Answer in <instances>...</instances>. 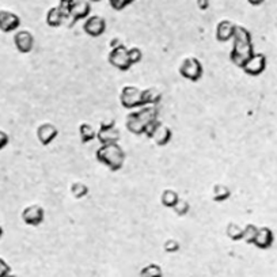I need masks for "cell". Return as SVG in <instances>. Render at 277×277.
Wrapping results in <instances>:
<instances>
[{
  "mask_svg": "<svg viewBox=\"0 0 277 277\" xmlns=\"http://www.w3.org/2000/svg\"><path fill=\"white\" fill-rule=\"evenodd\" d=\"M232 48L230 52V60L234 65L242 68L246 61L253 56L254 46H253L252 33L240 24H236L235 33L232 37Z\"/></svg>",
  "mask_w": 277,
  "mask_h": 277,
  "instance_id": "obj_1",
  "label": "cell"
},
{
  "mask_svg": "<svg viewBox=\"0 0 277 277\" xmlns=\"http://www.w3.org/2000/svg\"><path fill=\"white\" fill-rule=\"evenodd\" d=\"M158 106L147 105L142 106L138 109H134L126 116L125 126L126 129L129 130L130 133L136 134V136H142L146 134V130L151 122H154L158 118Z\"/></svg>",
  "mask_w": 277,
  "mask_h": 277,
  "instance_id": "obj_2",
  "label": "cell"
},
{
  "mask_svg": "<svg viewBox=\"0 0 277 277\" xmlns=\"http://www.w3.org/2000/svg\"><path fill=\"white\" fill-rule=\"evenodd\" d=\"M95 158L101 164L106 166L110 171L121 170L125 163L126 154L118 143L114 144H101L95 152Z\"/></svg>",
  "mask_w": 277,
  "mask_h": 277,
  "instance_id": "obj_3",
  "label": "cell"
},
{
  "mask_svg": "<svg viewBox=\"0 0 277 277\" xmlns=\"http://www.w3.org/2000/svg\"><path fill=\"white\" fill-rule=\"evenodd\" d=\"M179 75L186 80L199 81L204 75V67L197 57H186L179 65Z\"/></svg>",
  "mask_w": 277,
  "mask_h": 277,
  "instance_id": "obj_4",
  "label": "cell"
},
{
  "mask_svg": "<svg viewBox=\"0 0 277 277\" xmlns=\"http://www.w3.org/2000/svg\"><path fill=\"white\" fill-rule=\"evenodd\" d=\"M120 103L122 107L129 110L142 107V90L133 85L124 86L120 93Z\"/></svg>",
  "mask_w": 277,
  "mask_h": 277,
  "instance_id": "obj_5",
  "label": "cell"
},
{
  "mask_svg": "<svg viewBox=\"0 0 277 277\" xmlns=\"http://www.w3.org/2000/svg\"><path fill=\"white\" fill-rule=\"evenodd\" d=\"M107 61L110 63L112 67H114L118 71H129L132 68L129 57H128V48L124 44H120L116 48H112L107 56Z\"/></svg>",
  "mask_w": 277,
  "mask_h": 277,
  "instance_id": "obj_6",
  "label": "cell"
},
{
  "mask_svg": "<svg viewBox=\"0 0 277 277\" xmlns=\"http://www.w3.org/2000/svg\"><path fill=\"white\" fill-rule=\"evenodd\" d=\"M121 132L118 129L113 120L110 121H102L97 130V140L101 144H114L120 142Z\"/></svg>",
  "mask_w": 277,
  "mask_h": 277,
  "instance_id": "obj_7",
  "label": "cell"
},
{
  "mask_svg": "<svg viewBox=\"0 0 277 277\" xmlns=\"http://www.w3.org/2000/svg\"><path fill=\"white\" fill-rule=\"evenodd\" d=\"M22 221L32 227H38L44 223L45 220V209L38 204H32L23 208V211L20 213Z\"/></svg>",
  "mask_w": 277,
  "mask_h": 277,
  "instance_id": "obj_8",
  "label": "cell"
},
{
  "mask_svg": "<svg viewBox=\"0 0 277 277\" xmlns=\"http://www.w3.org/2000/svg\"><path fill=\"white\" fill-rule=\"evenodd\" d=\"M83 32L87 36L93 37V38H98L105 34L106 32V20L103 16L101 15H90L85 19L83 23Z\"/></svg>",
  "mask_w": 277,
  "mask_h": 277,
  "instance_id": "obj_9",
  "label": "cell"
},
{
  "mask_svg": "<svg viewBox=\"0 0 277 277\" xmlns=\"http://www.w3.org/2000/svg\"><path fill=\"white\" fill-rule=\"evenodd\" d=\"M243 72L248 76H258L266 69V56L264 53H253V56L242 67Z\"/></svg>",
  "mask_w": 277,
  "mask_h": 277,
  "instance_id": "obj_10",
  "label": "cell"
},
{
  "mask_svg": "<svg viewBox=\"0 0 277 277\" xmlns=\"http://www.w3.org/2000/svg\"><path fill=\"white\" fill-rule=\"evenodd\" d=\"M14 45L22 54H27L34 49V36L29 30H16L14 34Z\"/></svg>",
  "mask_w": 277,
  "mask_h": 277,
  "instance_id": "obj_11",
  "label": "cell"
},
{
  "mask_svg": "<svg viewBox=\"0 0 277 277\" xmlns=\"http://www.w3.org/2000/svg\"><path fill=\"white\" fill-rule=\"evenodd\" d=\"M20 26V18L18 14L8 10H0V32H16Z\"/></svg>",
  "mask_w": 277,
  "mask_h": 277,
  "instance_id": "obj_12",
  "label": "cell"
},
{
  "mask_svg": "<svg viewBox=\"0 0 277 277\" xmlns=\"http://www.w3.org/2000/svg\"><path fill=\"white\" fill-rule=\"evenodd\" d=\"M59 136V129L52 122H44L37 128V138L42 146H49Z\"/></svg>",
  "mask_w": 277,
  "mask_h": 277,
  "instance_id": "obj_13",
  "label": "cell"
},
{
  "mask_svg": "<svg viewBox=\"0 0 277 277\" xmlns=\"http://www.w3.org/2000/svg\"><path fill=\"white\" fill-rule=\"evenodd\" d=\"M235 27L236 24L234 22H231V20H220L219 23L216 24V41H219V42H228V41H231L232 37H234V33H235Z\"/></svg>",
  "mask_w": 277,
  "mask_h": 277,
  "instance_id": "obj_14",
  "label": "cell"
},
{
  "mask_svg": "<svg viewBox=\"0 0 277 277\" xmlns=\"http://www.w3.org/2000/svg\"><path fill=\"white\" fill-rule=\"evenodd\" d=\"M273 242H274V234L272 230L269 227H258L253 244L261 250H266V248L272 247Z\"/></svg>",
  "mask_w": 277,
  "mask_h": 277,
  "instance_id": "obj_15",
  "label": "cell"
},
{
  "mask_svg": "<svg viewBox=\"0 0 277 277\" xmlns=\"http://www.w3.org/2000/svg\"><path fill=\"white\" fill-rule=\"evenodd\" d=\"M90 12H91V3L90 2H87V0H75L69 18L72 19L73 23V22H77V20L86 19L87 16H90Z\"/></svg>",
  "mask_w": 277,
  "mask_h": 277,
  "instance_id": "obj_16",
  "label": "cell"
},
{
  "mask_svg": "<svg viewBox=\"0 0 277 277\" xmlns=\"http://www.w3.org/2000/svg\"><path fill=\"white\" fill-rule=\"evenodd\" d=\"M151 138L154 140L156 146L164 147L171 142V138H173V130H171L167 125L160 124V125L156 128V130H155L154 133H152Z\"/></svg>",
  "mask_w": 277,
  "mask_h": 277,
  "instance_id": "obj_17",
  "label": "cell"
},
{
  "mask_svg": "<svg viewBox=\"0 0 277 277\" xmlns=\"http://www.w3.org/2000/svg\"><path fill=\"white\" fill-rule=\"evenodd\" d=\"M65 20H67V16L59 8V6L50 7L48 12H46V24H48L49 27H60V26H63Z\"/></svg>",
  "mask_w": 277,
  "mask_h": 277,
  "instance_id": "obj_18",
  "label": "cell"
},
{
  "mask_svg": "<svg viewBox=\"0 0 277 277\" xmlns=\"http://www.w3.org/2000/svg\"><path fill=\"white\" fill-rule=\"evenodd\" d=\"M160 101H162V93H160L156 87H150V89L142 90L143 106L147 105L158 106V103Z\"/></svg>",
  "mask_w": 277,
  "mask_h": 277,
  "instance_id": "obj_19",
  "label": "cell"
},
{
  "mask_svg": "<svg viewBox=\"0 0 277 277\" xmlns=\"http://www.w3.org/2000/svg\"><path fill=\"white\" fill-rule=\"evenodd\" d=\"M231 197V189L224 183H216L212 190V200L215 203H224Z\"/></svg>",
  "mask_w": 277,
  "mask_h": 277,
  "instance_id": "obj_20",
  "label": "cell"
},
{
  "mask_svg": "<svg viewBox=\"0 0 277 277\" xmlns=\"http://www.w3.org/2000/svg\"><path fill=\"white\" fill-rule=\"evenodd\" d=\"M79 136H80V140L83 144L91 143L97 137V130L89 122H83V124L79 125Z\"/></svg>",
  "mask_w": 277,
  "mask_h": 277,
  "instance_id": "obj_21",
  "label": "cell"
},
{
  "mask_svg": "<svg viewBox=\"0 0 277 277\" xmlns=\"http://www.w3.org/2000/svg\"><path fill=\"white\" fill-rule=\"evenodd\" d=\"M179 201L178 193L174 190V189H164L160 195V203H162L163 207L166 208H174V205Z\"/></svg>",
  "mask_w": 277,
  "mask_h": 277,
  "instance_id": "obj_22",
  "label": "cell"
},
{
  "mask_svg": "<svg viewBox=\"0 0 277 277\" xmlns=\"http://www.w3.org/2000/svg\"><path fill=\"white\" fill-rule=\"evenodd\" d=\"M140 277H163V270L162 266L158 264H148L146 266H143L140 269V273H138Z\"/></svg>",
  "mask_w": 277,
  "mask_h": 277,
  "instance_id": "obj_23",
  "label": "cell"
},
{
  "mask_svg": "<svg viewBox=\"0 0 277 277\" xmlns=\"http://www.w3.org/2000/svg\"><path fill=\"white\" fill-rule=\"evenodd\" d=\"M226 235L231 240H242L243 239V227H240L236 223H228L226 227Z\"/></svg>",
  "mask_w": 277,
  "mask_h": 277,
  "instance_id": "obj_24",
  "label": "cell"
},
{
  "mask_svg": "<svg viewBox=\"0 0 277 277\" xmlns=\"http://www.w3.org/2000/svg\"><path fill=\"white\" fill-rule=\"evenodd\" d=\"M89 191H90L89 186H87L86 183L80 182V181H76V182H73L72 185H71V193H72L73 197L77 200L86 197V196L89 195Z\"/></svg>",
  "mask_w": 277,
  "mask_h": 277,
  "instance_id": "obj_25",
  "label": "cell"
},
{
  "mask_svg": "<svg viewBox=\"0 0 277 277\" xmlns=\"http://www.w3.org/2000/svg\"><path fill=\"white\" fill-rule=\"evenodd\" d=\"M257 231H258V227H257L256 224H246L243 227V240L246 243L253 244L254 242V238L257 235Z\"/></svg>",
  "mask_w": 277,
  "mask_h": 277,
  "instance_id": "obj_26",
  "label": "cell"
},
{
  "mask_svg": "<svg viewBox=\"0 0 277 277\" xmlns=\"http://www.w3.org/2000/svg\"><path fill=\"white\" fill-rule=\"evenodd\" d=\"M128 57H129V61L132 65L138 64L143 59V52L142 49L137 48V46H133V48L128 49Z\"/></svg>",
  "mask_w": 277,
  "mask_h": 277,
  "instance_id": "obj_27",
  "label": "cell"
},
{
  "mask_svg": "<svg viewBox=\"0 0 277 277\" xmlns=\"http://www.w3.org/2000/svg\"><path fill=\"white\" fill-rule=\"evenodd\" d=\"M173 211L178 216H186L189 213V211H190V204L185 201V200L179 199L178 203L175 204L174 208H173Z\"/></svg>",
  "mask_w": 277,
  "mask_h": 277,
  "instance_id": "obj_28",
  "label": "cell"
},
{
  "mask_svg": "<svg viewBox=\"0 0 277 277\" xmlns=\"http://www.w3.org/2000/svg\"><path fill=\"white\" fill-rule=\"evenodd\" d=\"M107 2H109L110 7L113 8L114 11H122L124 8L130 6L136 0H107Z\"/></svg>",
  "mask_w": 277,
  "mask_h": 277,
  "instance_id": "obj_29",
  "label": "cell"
},
{
  "mask_svg": "<svg viewBox=\"0 0 277 277\" xmlns=\"http://www.w3.org/2000/svg\"><path fill=\"white\" fill-rule=\"evenodd\" d=\"M179 248H181V244H179V242L177 239H167L163 243V250L166 253H170V254L177 253Z\"/></svg>",
  "mask_w": 277,
  "mask_h": 277,
  "instance_id": "obj_30",
  "label": "cell"
},
{
  "mask_svg": "<svg viewBox=\"0 0 277 277\" xmlns=\"http://www.w3.org/2000/svg\"><path fill=\"white\" fill-rule=\"evenodd\" d=\"M73 3L75 0H59V8L61 11L64 12V15L67 16V19H69V15H71V10L73 7Z\"/></svg>",
  "mask_w": 277,
  "mask_h": 277,
  "instance_id": "obj_31",
  "label": "cell"
},
{
  "mask_svg": "<svg viewBox=\"0 0 277 277\" xmlns=\"http://www.w3.org/2000/svg\"><path fill=\"white\" fill-rule=\"evenodd\" d=\"M11 273V266L7 264V261L0 258V277H6Z\"/></svg>",
  "mask_w": 277,
  "mask_h": 277,
  "instance_id": "obj_32",
  "label": "cell"
},
{
  "mask_svg": "<svg viewBox=\"0 0 277 277\" xmlns=\"http://www.w3.org/2000/svg\"><path fill=\"white\" fill-rule=\"evenodd\" d=\"M10 143V136L7 132H4L3 129H0V151H3Z\"/></svg>",
  "mask_w": 277,
  "mask_h": 277,
  "instance_id": "obj_33",
  "label": "cell"
},
{
  "mask_svg": "<svg viewBox=\"0 0 277 277\" xmlns=\"http://www.w3.org/2000/svg\"><path fill=\"white\" fill-rule=\"evenodd\" d=\"M197 7L200 8V10H208V7H209V0H197Z\"/></svg>",
  "mask_w": 277,
  "mask_h": 277,
  "instance_id": "obj_34",
  "label": "cell"
},
{
  "mask_svg": "<svg viewBox=\"0 0 277 277\" xmlns=\"http://www.w3.org/2000/svg\"><path fill=\"white\" fill-rule=\"evenodd\" d=\"M120 44H122L121 41L118 40V38H113V40L110 41V49L112 48H116V46H118Z\"/></svg>",
  "mask_w": 277,
  "mask_h": 277,
  "instance_id": "obj_35",
  "label": "cell"
},
{
  "mask_svg": "<svg viewBox=\"0 0 277 277\" xmlns=\"http://www.w3.org/2000/svg\"><path fill=\"white\" fill-rule=\"evenodd\" d=\"M248 4H252V6H261V4H264L265 0H247Z\"/></svg>",
  "mask_w": 277,
  "mask_h": 277,
  "instance_id": "obj_36",
  "label": "cell"
},
{
  "mask_svg": "<svg viewBox=\"0 0 277 277\" xmlns=\"http://www.w3.org/2000/svg\"><path fill=\"white\" fill-rule=\"evenodd\" d=\"M3 234H4V230H3V227L0 226V239H2V236H3Z\"/></svg>",
  "mask_w": 277,
  "mask_h": 277,
  "instance_id": "obj_37",
  "label": "cell"
},
{
  "mask_svg": "<svg viewBox=\"0 0 277 277\" xmlns=\"http://www.w3.org/2000/svg\"><path fill=\"white\" fill-rule=\"evenodd\" d=\"M87 2H90V3H99L102 0H87Z\"/></svg>",
  "mask_w": 277,
  "mask_h": 277,
  "instance_id": "obj_38",
  "label": "cell"
},
{
  "mask_svg": "<svg viewBox=\"0 0 277 277\" xmlns=\"http://www.w3.org/2000/svg\"><path fill=\"white\" fill-rule=\"evenodd\" d=\"M6 277H18V276H15V274H12V273H10V274H7V276Z\"/></svg>",
  "mask_w": 277,
  "mask_h": 277,
  "instance_id": "obj_39",
  "label": "cell"
}]
</instances>
